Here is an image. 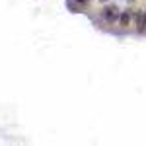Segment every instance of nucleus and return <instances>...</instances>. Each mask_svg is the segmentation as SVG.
<instances>
[{"instance_id":"1","label":"nucleus","mask_w":146,"mask_h":146,"mask_svg":"<svg viewBox=\"0 0 146 146\" xmlns=\"http://www.w3.org/2000/svg\"><path fill=\"white\" fill-rule=\"evenodd\" d=\"M101 20L105 23H109V25H113V23L119 22V16H121V10H119V6L117 4H113V2H107L103 8H101Z\"/></svg>"},{"instance_id":"2","label":"nucleus","mask_w":146,"mask_h":146,"mask_svg":"<svg viewBox=\"0 0 146 146\" xmlns=\"http://www.w3.org/2000/svg\"><path fill=\"white\" fill-rule=\"evenodd\" d=\"M133 22L136 23V31L144 33L146 31V10H136L133 14Z\"/></svg>"},{"instance_id":"3","label":"nucleus","mask_w":146,"mask_h":146,"mask_svg":"<svg viewBox=\"0 0 146 146\" xmlns=\"http://www.w3.org/2000/svg\"><path fill=\"white\" fill-rule=\"evenodd\" d=\"M133 14H135V12L133 10H129V8H127V10H123L121 12V16H119V25H121V27H127V25H131V22H133Z\"/></svg>"},{"instance_id":"4","label":"nucleus","mask_w":146,"mask_h":146,"mask_svg":"<svg viewBox=\"0 0 146 146\" xmlns=\"http://www.w3.org/2000/svg\"><path fill=\"white\" fill-rule=\"evenodd\" d=\"M74 2H78V4H90L92 0H74Z\"/></svg>"},{"instance_id":"5","label":"nucleus","mask_w":146,"mask_h":146,"mask_svg":"<svg viewBox=\"0 0 146 146\" xmlns=\"http://www.w3.org/2000/svg\"><path fill=\"white\" fill-rule=\"evenodd\" d=\"M144 10H146V8H144Z\"/></svg>"}]
</instances>
